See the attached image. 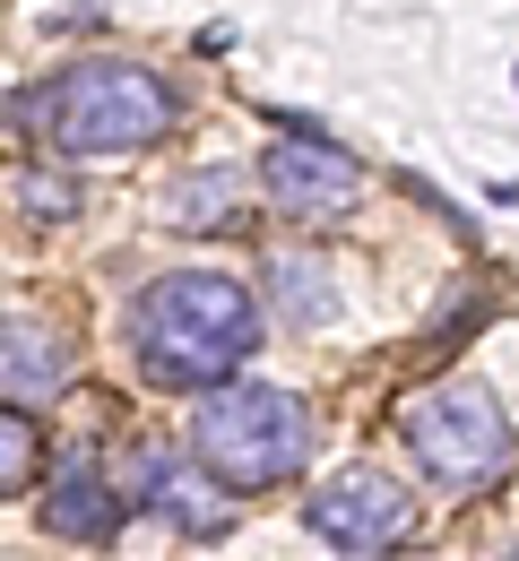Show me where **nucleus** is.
I'll return each mask as SVG.
<instances>
[{
    "label": "nucleus",
    "mask_w": 519,
    "mask_h": 561,
    "mask_svg": "<svg viewBox=\"0 0 519 561\" xmlns=\"http://www.w3.org/2000/svg\"><path fill=\"white\" fill-rule=\"evenodd\" d=\"M303 518H312V536H320L329 553L372 561V553H390V545H407V536H416V492L390 484L381 467H347V476L312 484Z\"/></svg>",
    "instance_id": "5"
},
{
    "label": "nucleus",
    "mask_w": 519,
    "mask_h": 561,
    "mask_svg": "<svg viewBox=\"0 0 519 561\" xmlns=\"http://www.w3.org/2000/svg\"><path fill=\"white\" fill-rule=\"evenodd\" d=\"M242 173L234 164H208V173H182L165 191V225L173 233H242Z\"/></svg>",
    "instance_id": "11"
},
{
    "label": "nucleus",
    "mask_w": 519,
    "mask_h": 561,
    "mask_svg": "<svg viewBox=\"0 0 519 561\" xmlns=\"http://www.w3.org/2000/svg\"><path fill=\"white\" fill-rule=\"evenodd\" d=\"M35 476H44V432L35 415H18V398H0V501L26 492Z\"/></svg>",
    "instance_id": "12"
},
{
    "label": "nucleus",
    "mask_w": 519,
    "mask_h": 561,
    "mask_svg": "<svg viewBox=\"0 0 519 561\" xmlns=\"http://www.w3.org/2000/svg\"><path fill=\"white\" fill-rule=\"evenodd\" d=\"M122 337H131L139 380L200 398L208 380H234L260 354V294L242 277H217V268H173L131 302Z\"/></svg>",
    "instance_id": "1"
},
{
    "label": "nucleus",
    "mask_w": 519,
    "mask_h": 561,
    "mask_svg": "<svg viewBox=\"0 0 519 561\" xmlns=\"http://www.w3.org/2000/svg\"><path fill=\"white\" fill-rule=\"evenodd\" d=\"M182 122V95L139 61H78L35 95V139L53 147L61 164L70 156H131L156 147Z\"/></svg>",
    "instance_id": "3"
},
{
    "label": "nucleus",
    "mask_w": 519,
    "mask_h": 561,
    "mask_svg": "<svg viewBox=\"0 0 519 561\" xmlns=\"http://www.w3.org/2000/svg\"><path fill=\"white\" fill-rule=\"evenodd\" d=\"M122 501H139V510H156V518H173L182 536H217L234 492H225L200 458H173V449H131V484H122Z\"/></svg>",
    "instance_id": "7"
},
{
    "label": "nucleus",
    "mask_w": 519,
    "mask_h": 561,
    "mask_svg": "<svg viewBox=\"0 0 519 561\" xmlns=\"http://www.w3.org/2000/svg\"><path fill=\"white\" fill-rule=\"evenodd\" d=\"M9 191H18V208L35 216V225H70V216L87 208V191H78V173H61V164H26V173H18Z\"/></svg>",
    "instance_id": "13"
},
{
    "label": "nucleus",
    "mask_w": 519,
    "mask_h": 561,
    "mask_svg": "<svg viewBox=\"0 0 519 561\" xmlns=\"http://www.w3.org/2000/svg\"><path fill=\"white\" fill-rule=\"evenodd\" d=\"M78 371V346L44 311H0V398H53Z\"/></svg>",
    "instance_id": "8"
},
{
    "label": "nucleus",
    "mask_w": 519,
    "mask_h": 561,
    "mask_svg": "<svg viewBox=\"0 0 519 561\" xmlns=\"http://www.w3.org/2000/svg\"><path fill=\"white\" fill-rule=\"evenodd\" d=\"M260 191H269V208L295 216V225H338L356 208V191H364V164L347 147H329L320 130H295V139H278L260 156Z\"/></svg>",
    "instance_id": "6"
},
{
    "label": "nucleus",
    "mask_w": 519,
    "mask_h": 561,
    "mask_svg": "<svg viewBox=\"0 0 519 561\" xmlns=\"http://www.w3.org/2000/svg\"><path fill=\"white\" fill-rule=\"evenodd\" d=\"M44 527L70 545H113L122 536V484H104L95 467H61L44 484Z\"/></svg>",
    "instance_id": "9"
},
{
    "label": "nucleus",
    "mask_w": 519,
    "mask_h": 561,
    "mask_svg": "<svg viewBox=\"0 0 519 561\" xmlns=\"http://www.w3.org/2000/svg\"><path fill=\"white\" fill-rule=\"evenodd\" d=\"M398 440H407V458L442 492H494V484H511V467H519V432L485 380H433V389H416L398 407Z\"/></svg>",
    "instance_id": "4"
},
{
    "label": "nucleus",
    "mask_w": 519,
    "mask_h": 561,
    "mask_svg": "<svg viewBox=\"0 0 519 561\" xmlns=\"http://www.w3.org/2000/svg\"><path fill=\"white\" fill-rule=\"evenodd\" d=\"M191 458L217 476L234 501L303 476L312 458V415H303L295 389H269V380H208L200 407H191Z\"/></svg>",
    "instance_id": "2"
},
{
    "label": "nucleus",
    "mask_w": 519,
    "mask_h": 561,
    "mask_svg": "<svg viewBox=\"0 0 519 561\" xmlns=\"http://www.w3.org/2000/svg\"><path fill=\"white\" fill-rule=\"evenodd\" d=\"M260 277H269V311H278L286 329H329L338 302H347V285H338V268H329L320 251H278Z\"/></svg>",
    "instance_id": "10"
}]
</instances>
